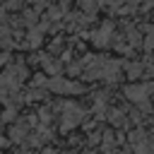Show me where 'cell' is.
Masks as SVG:
<instances>
[{"mask_svg": "<svg viewBox=\"0 0 154 154\" xmlns=\"http://www.w3.org/2000/svg\"><path fill=\"white\" fill-rule=\"evenodd\" d=\"M5 60H7V55H5V53H0V65H2Z\"/></svg>", "mask_w": 154, "mask_h": 154, "instance_id": "10", "label": "cell"}, {"mask_svg": "<svg viewBox=\"0 0 154 154\" xmlns=\"http://www.w3.org/2000/svg\"><path fill=\"white\" fill-rule=\"evenodd\" d=\"M82 116H84V111H82L77 103H72V101L63 103V128H65V130L75 128V125L82 120Z\"/></svg>", "mask_w": 154, "mask_h": 154, "instance_id": "2", "label": "cell"}, {"mask_svg": "<svg viewBox=\"0 0 154 154\" xmlns=\"http://www.w3.org/2000/svg\"><path fill=\"white\" fill-rule=\"evenodd\" d=\"M111 34H113V26H111V24H103V26L94 34V43H96V46H106V43L111 41Z\"/></svg>", "mask_w": 154, "mask_h": 154, "instance_id": "5", "label": "cell"}, {"mask_svg": "<svg viewBox=\"0 0 154 154\" xmlns=\"http://www.w3.org/2000/svg\"><path fill=\"white\" fill-rule=\"evenodd\" d=\"M79 5H82L87 12H94V10H96V2H94V0H82Z\"/></svg>", "mask_w": 154, "mask_h": 154, "instance_id": "9", "label": "cell"}, {"mask_svg": "<svg viewBox=\"0 0 154 154\" xmlns=\"http://www.w3.org/2000/svg\"><path fill=\"white\" fill-rule=\"evenodd\" d=\"M34 2H38V5H41V2H46V0H34Z\"/></svg>", "mask_w": 154, "mask_h": 154, "instance_id": "12", "label": "cell"}, {"mask_svg": "<svg viewBox=\"0 0 154 154\" xmlns=\"http://www.w3.org/2000/svg\"><path fill=\"white\" fill-rule=\"evenodd\" d=\"M48 89L51 91H58V94H77L82 91V84H75V82H67L63 77H53L48 82Z\"/></svg>", "mask_w": 154, "mask_h": 154, "instance_id": "3", "label": "cell"}, {"mask_svg": "<svg viewBox=\"0 0 154 154\" xmlns=\"http://www.w3.org/2000/svg\"><path fill=\"white\" fill-rule=\"evenodd\" d=\"M120 75V65L116 60H106V58H96L91 60V65L87 67V77L94 79V77H101V79H118Z\"/></svg>", "mask_w": 154, "mask_h": 154, "instance_id": "1", "label": "cell"}, {"mask_svg": "<svg viewBox=\"0 0 154 154\" xmlns=\"http://www.w3.org/2000/svg\"><path fill=\"white\" fill-rule=\"evenodd\" d=\"M144 46H147V48H149V51H152V48H154V26H152V29H149V31H147V41H144Z\"/></svg>", "mask_w": 154, "mask_h": 154, "instance_id": "8", "label": "cell"}, {"mask_svg": "<svg viewBox=\"0 0 154 154\" xmlns=\"http://www.w3.org/2000/svg\"><path fill=\"white\" fill-rule=\"evenodd\" d=\"M147 7H154V0H147Z\"/></svg>", "mask_w": 154, "mask_h": 154, "instance_id": "11", "label": "cell"}, {"mask_svg": "<svg viewBox=\"0 0 154 154\" xmlns=\"http://www.w3.org/2000/svg\"><path fill=\"white\" fill-rule=\"evenodd\" d=\"M128 75H130V77H140V75H142V65L130 63V65H128Z\"/></svg>", "mask_w": 154, "mask_h": 154, "instance_id": "7", "label": "cell"}, {"mask_svg": "<svg viewBox=\"0 0 154 154\" xmlns=\"http://www.w3.org/2000/svg\"><path fill=\"white\" fill-rule=\"evenodd\" d=\"M152 91V84H132L125 89V96L130 101H137V103H147V94Z\"/></svg>", "mask_w": 154, "mask_h": 154, "instance_id": "4", "label": "cell"}, {"mask_svg": "<svg viewBox=\"0 0 154 154\" xmlns=\"http://www.w3.org/2000/svg\"><path fill=\"white\" fill-rule=\"evenodd\" d=\"M10 140H12V142H22V140H24V128H22V125H14V128L10 130Z\"/></svg>", "mask_w": 154, "mask_h": 154, "instance_id": "6", "label": "cell"}]
</instances>
